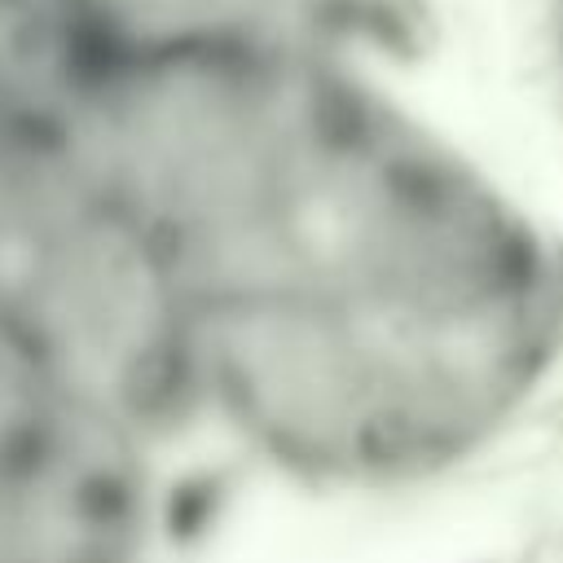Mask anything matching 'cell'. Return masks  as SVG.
I'll use <instances>...</instances> for the list:
<instances>
[{
  "instance_id": "277c9868",
  "label": "cell",
  "mask_w": 563,
  "mask_h": 563,
  "mask_svg": "<svg viewBox=\"0 0 563 563\" xmlns=\"http://www.w3.org/2000/svg\"><path fill=\"white\" fill-rule=\"evenodd\" d=\"M84 70L150 62L334 48L400 62L413 0H40Z\"/></svg>"
},
{
  "instance_id": "6da1fadb",
  "label": "cell",
  "mask_w": 563,
  "mask_h": 563,
  "mask_svg": "<svg viewBox=\"0 0 563 563\" xmlns=\"http://www.w3.org/2000/svg\"><path fill=\"white\" fill-rule=\"evenodd\" d=\"M75 119L145 246L185 422L273 475L427 488L563 391V211L431 119L396 62L92 70Z\"/></svg>"
},
{
  "instance_id": "3957f363",
  "label": "cell",
  "mask_w": 563,
  "mask_h": 563,
  "mask_svg": "<svg viewBox=\"0 0 563 563\" xmlns=\"http://www.w3.org/2000/svg\"><path fill=\"white\" fill-rule=\"evenodd\" d=\"M163 444L0 352V563H150Z\"/></svg>"
},
{
  "instance_id": "7a4b0ae2",
  "label": "cell",
  "mask_w": 563,
  "mask_h": 563,
  "mask_svg": "<svg viewBox=\"0 0 563 563\" xmlns=\"http://www.w3.org/2000/svg\"><path fill=\"white\" fill-rule=\"evenodd\" d=\"M75 92L0 88V352L176 440L189 422L163 299Z\"/></svg>"
},
{
  "instance_id": "5b68a950",
  "label": "cell",
  "mask_w": 563,
  "mask_h": 563,
  "mask_svg": "<svg viewBox=\"0 0 563 563\" xmlns=\"http://www.w3.org/2000/svg\"><path fill=\"white\" fill-rule=\"evenodd\" d=\"M545 66L554 88V114L563 132V0H545Z\"/></svg>"
}]
</instances>
